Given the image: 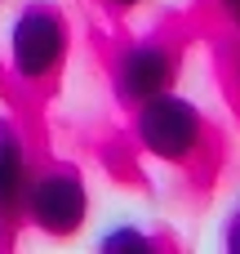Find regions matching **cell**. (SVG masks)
<instances>
[{
    "instance_id": "2",
    "label": "cell",
    "mask_w": 240,
    "mask_h": 254,
    "mask_svg": "<svg viewBox=\"0 0 240 254\" xmlns=\"http://www.w3.org/2000/svg\"><path fill=\"white\" fill-rule=\"evenodd\" d=\"M40 232L49 237H71L85 228V214H89V192H85V179L76 170H40V174H27V188H22V205H18Z\"/></svg>"
},
{
    "instance_id": "6",
    "label": "cell",
    "mask_w": 240,
    "mask_h": 254,
    "mask_svg": "<svg viewBox=\"0 0 240 254\" xmlns=\"http://www.w3.org/2000/svg\"><path fill=\"white\" fill-rule=\"evenodd\" d=\"M98 250H151V237H147V232H134V228H116V232H107V237H102V241H98Z\"/></svg>"
},
{
    "instance_id": "9",
    "label": "cell",
    "mask_w": 240,
    "mask_h": 254,
    "mask_svg": "<svg viewBox=\"0 0 240 254\" xmlns=\"http://www.w3.org/2000/svg\"><path fill=\"white\" fill-rule=\"evenodd\" d=\"M111 4H116V9H134L138 0H111Z\"/></svg>"
},
{
    "instance_id": "3",
    "label": "cell",
    "mask_w": 240,
    "mask_h": 254,
    "mask_svg": "<svg viewBox=\"0 0 240 254\" xmlns=\"http://www.w3.org/2000/svg\"><path fill=\"white\" fill-rule=\"evenodd\" d=\"M67 54V22L49 4H27L9 31V63L22 80H45Z\"/></svg>"
},
{
    "instance_id": "1",
    "label": "cell",
    "mask_w": 240,
    "mask_h": 254,
    "mask_svg": "<svg viewBox=\"0 0 240 254\" xmlns=\"http://www.w3.org/2000/svg\"><path fill=\"white\" fill-rule=\"evenodd\" d=\"M134 134L138 143L156 156V161H192L205 143V116L196 112L192 98L174 94V89H160L151 98L138 103V116H134Z\"/></svg>"
},
{
    "instance_id": "5",
    "label": "cell",
    "mask_w": 240,
    "mask_h": 254,
    "mask_svg": "<svg viewBox=\"0 0 240 254\" xmlns=\"http://www.w3.org/2000/svg\"><path fill=\"white\" fill-rule=\"evenodd\" d=\"M22 188H27V147H22V134L13 129V121L0 116V219L18 214Z\"/></svg>"
},
{
    "instance_id": "7",
    "label": "cell",
    "mask_w": 240,
    "mask_h": 254,
    "mask_svg": "<svg viewBox=\"0 0 240 254\" xmlns=\"http://www.w3.org/2000/svg\"><path fill=\"white\" fill-rule=\"evenodd\" d=\"M227 250H232V254H240V214L232 219V228H227Z\"/></svg>"
},
{
    "instance_id": "8",
    "label": "cell",
    "mask_w": 240,
    "mask_h": 254,
    "mask_svg": "<svg viewBox=\"0 0 240 254\" xmlns=\"http://www.w3.org/2000/svg\"><path fill=\"white\" fill-rule=\"evenodd\" d=\"M218 4H223L227 22H232V27H240V0H218Z\"/></svg>"
},
{
    "instance_id": "4",
    "label": "cell",
    "mask_w": 240,
    "mask_h": 254,
    "mask_svg": "<svg viewBox=\"0 0 240 254\" xmlns=\"http://www.w3.org/2000/svg\"><path fill=\"white\" fill-rule=\"evenodd\" d=\"M174 76H178V54H174L169 45H160V40H138V45L125 49L120 63H116V94L138 107L143 98L169 89Z\"/></svg>"
}]
</instances>
